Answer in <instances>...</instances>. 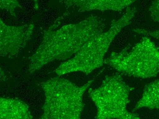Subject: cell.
Returning a JSON list of instances; mask_svg holds the SVG:
<instances>
[{"mask_svg": "<svg viewBox=\"0 0 159 119\" xmlns=\"http://www.w3.org/2000/svg\"><path fill=\"white\" fill-rule=\"evenodd\" d=\"M105 27L103 19L93 15L58 30L52 26L44 33L38 49L30 58V73L53 61L67 59L75 55L88 40L104 32Z\"/></svg>", "mask_w": 159, "mask_h": 119, "instance_id": "cell-1", "label": "cell"}, {"mask_svg": "<svg viewBox=\"0 0 159 119\" xmlns=\"http://www.w3.org/2000/svg\"><path fill=\"white\" fill-rule=\"evenodd\" d=\"M134 8L128 7L124 15L112 22L110 29L96 36L86 43L73 58L65 62L55 72L61 76L75 71L88 75L104 63V56L111 42L120 31L131 23L135 16Z\"/></svg>", "mask_w": 159, "mask_h": 119, "instance_id": "cell-2", "label": "cell"}, {"mask_svg": "<svg viewBox=\"0 0 159 119\" xmlns=\"http://www.w3.org/2000/svg\"><path fill=\"white\" fill-rule=\"evenodd\" d=\"M93 81L78 86L69 80L58 77L42 83L45 100L40 119H80L84 109L83 95Z\"/></svg>", "mask_w": 159, "mask_h": 119, "instance_id": "cell-3", "label": "cell"}, {"mask_svg": "<svg viewBox=\"0 0 159 119\" xmlns=\"http://www.w3.org/2000/svg\"><path fill=\"white\" fill-rule=\"evenodd\" d=\"M104 63L128 76L150 78L159 72V49L148 37L119 52H113Z\"/></svg>", "mask_w": 159, "mask_h": 119, "instance_id": "cell-4", "label": "cell"}, {"mask_svg": "<svg viewBox=\"0 0 159 119\" xmlns=\"http://www.w3.org/2000/svg\"><path fill=\"white\" fill-rule=\"evenodd\" d=\"M130 89L120 75L107 76L102 85L88 91L97 108L96 118L135 119L139 116L127 109Z\"/></svg>", "mask_w": 159, "mask_h": 119, "instance_id": "cell-5", "label": "cell"}, {"mask_svg": "<svg viewBox=\"0 0 159 119\" xmlns=\"http://www.w3.org/2000/svg\"><path fill=\"white\" fill-rule=\"evenodd\" d=\"M32 24L14 26L6 25L0 19V53L3 57H12L25 47L31 38Z\"/></svg>", "mask_w": 159, "mask_h": 119, "instance_id": "cell-6", "label": "cell"}, {"mask_svg": "<svg viewBox=\"0 0 159 119\" xmlns=\"http://www.w3.org/2000/svg\"><path fill=\"white\" fill-rule=\"evenodd\" d=\"M67 7L75 8L81 12L91 11H121L138 0H59Z\"/></svg>", "mask_w": 159, "mask_h": 119, "instance_id": "cell-7", "label": "cell"}, {"mask_svg": "<svg viewBox=\"0 0 159 119\" xmlns=\"http://www.w3.org/2000/svg\"><path fill=\"white\" fill-rule=\"evenodd\" d=\"M29 106L24 101L17 98L0 99V119H31Z\"/></svg>", "mask_w": 159, "mask_h": 119, "instance_id": "cell-8", "label": "cell"}, {"mask_svg": "<svg viewBox=\"0 0 159 119\" xmlns=\"http://www.w3.org/2000/svg\"><path fill=\"white\" fill-rule=\"evenodd\" d=\"M141 108L159 110V79L145 86L142 97L136 104L134 110Z\"/></svg>", "mask_w": 159, "mask_h": 119, "instance_id": "cell-9", "label": "cell"}, {"mask_svg": "<svg viewBox=\"0 0 159 119\" xmlns=\"http://www.w3.org/2000/svg\"><path fill=\"white\" fill-rule=\"evenodd\" d=\"M0 7L1 9L5 10L13 17H16V8H22L17 0H1Z\"/></svg>", "mask_w": 159, "mask_h": 119, "instance_id": "cell-10", "label": "cell"}, {"mask_svg": "<svg viewBox=\"0 0 159 119\" xmlns=\"http://www.w3.org/2000/svg\"><path fill=\"white\" fill-rule=\"evenodd\" d=\"M150 15L152 20L159 22V0H154L149 8Z\"/></svg>", "mask_w": 159, "mask_h": 119, "instance_id": "cell-11", "label": "cell"}, {"mask_svg": "<svg viewBox=\"0 0 159 119\" xmlns=\"http://www.w3.org/2000/svg\"><path fill=\"white\" fill-rule=\"evenodd\" d=\"M134 31L138 34L144 36L151 37L159 40V30L151 31L144 29H137L134 30Z\"/></svg>", "mask_w": 159, "mask_h": 119, "instance_id": "cell-12", "label": "cell"}, {"mask_svg": "<svg viewBox=\"0 0 159 119\" xmlns=\"http://www.w3.org/2000/svg\"><path fill=\"white\" fill-rule=\"evenodd\" d=\"M34 2V7L36 10H38L39 7V0H33Z\"/></svg>", "mask_w": 159, "mask_h": 119, "instance_id": "cell-13", "label": "cell"}]
</instances>
